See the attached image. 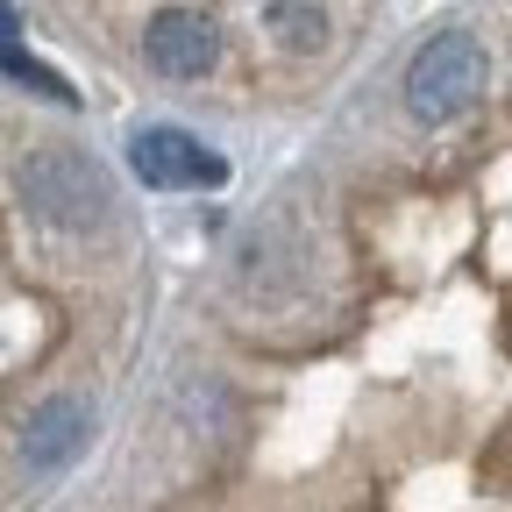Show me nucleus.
Returning <instances> with one entry per match:
<instances>
[{"label":"nucleus","mask_w":512,"mask_h":512,"mask_svg":"<svg viewBox=\"0 0 512 512\" xmlns=\"http://www.w3.org/2000/svg\"><path fill=\"white\" fill-rule=\"evenodd\" d=\"M15 192H22L29 214H43V221H57V228H93V221L114 207L100 164H93L86 150H64V143L29 150V157L15 164Z\"/></svg>","instance_id":"2"},{"label":"nucleus","mask_w":512,"mask_h":512,"mask_svg":"<svg viewBox=\"0 0 512 512\" xmlns=\"http://www.w3.org/2000/svg\"><path fill=\"white\" fill-rule=\"evenodd\" d=\"M264 22H271V36H278L285 50H313L320 36H328V15H320V8H306V0H271V8H264Z\"/></svg>","instance_id":"7"},{"label":"nucleus","mask_w":512,"mask_h":512,"mask_svg":"<svg viewBox=\"0 0 512 512\" xmlns=\"http://www.w3.org/2000/svg\"><path fill=\"white\" fill-rule=\"evenodd\" d=\"M143 50L164 79H207L214 64H221V29L207 15H192V8H157L150 29H143Z\"/></svg>","instance_id":"4"},{"label":"nucleus","mask_w":512,"mask_h":512,"mask_svg":"<svg viewBox=\"0 0 512 512\" xmlns=\"http://www.w3.org/2000/svg\"><path fill=\"white\" fill-rule=\"evenodd\" d=\"M128 171L157 192H207L228 178V164L200 143L185 136V128H136V143H128Z\"/></svg>","instance_id":"3"},{"label":"nucleus","mask_w":512,"mask_h":512,"mask_svg":"<svg viewBox=\"0 0 512 512\" xmlns=\"http://www.w3.org/2000/svg\"><path fill=\"white\" fill-rule=\"evenodd\" d=\"M86 434H93V413L79 399H43L22 427V463L29 470H64L86 448Z\"/></svg>","instance_id":"5"},{"label":"nucleus","mask_w":512,"mask_h":512,"mask_svg":"<svg viewBox=\"0 0 512 512\" xmlns=\"http://www.w3.org/2000/svg\"><path fill=\"white\" fill-rule=\"evenodd\" d=\"M484 79H491V64H484V43L477 36H463V29L427 36L413 50V64H406V107H413V121H434L441 128V121H456V114L477 107Z\"/></svg>","instance_id":"1"},{"label":"nucleus","mask_w":512,"mask_h":512,"mask_svg":"<svg viewBox=\"0 0 512 512\" xmlns=\"http://www.w3.org/2000/svg\"><path fill=\"white\" fill-rule=\"evenodd\" d=\"M0 72L22 79V86H36V93H50V100H72V93H64V79L43 72V64L22 50V29H15V8H8V0H0Z\"/></svg>","instance_id":"6"}]
</instances>
